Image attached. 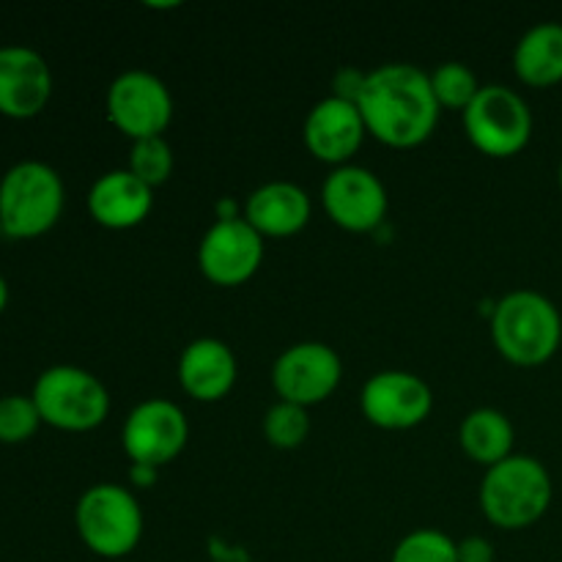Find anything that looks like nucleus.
Segmentation results:
<instances>
[{
	"instance_id": "cd10ccee",
	"label": "nucleus",
	"mask_w": 562,
	"mask_h": 562,
	"mask_svg": "<svg viewBox=\"0 0 562 562\" xmlns=\"http://www.w3.org/2000/svg\"><path fill=\"white\" fill-rule=\"evenodd\" d=\"M5 305H9V283H5V278L0 274V313L5 311Z\"/></svg>"
},
{
	"instance_id": "4be33fe9",
	"label": "nucleus",
	"mask_w": 562,
	"mask_h": 562,
	"mask_svg": "<svg viewBox=\"0 0 562 562\" xmlns=\"http://www.w3.org/2000/svg\"><path fill=\"white\" fill-rule=\"evenodd\" d=\"M311 434V417H307L305 406L289 404V401H278L263 415V437L272 448L278 450H294Z\"/></svg>"
},
{
	"instance_id": "1a4fd4ad",
	"label": "nucleus",
	"mask_w": 562,
	"mask_h": 562,
	"mask_svg": "<svg viewBox=\"0 0 562 562\" xmlns=\"http://www.w3.org/2000/svg\"><path fill=\"white\" fill-rule=\"evenodd\" d=\"M187 437L190 423L184 409L168 398L140 401L121 428V445L132 464H146L154 470L170 464L184 450Z\"/></svg>"
},
{
	"instance_id": "c756f323",
	"label": "nucleus",
	"mask_w": 562,
	"mask_h": 562,
	"mask_svg": "<svg viewBox=\"0 0 562 562\" xmlns=\"http://www.w3.org/2000/svg\"><path fill=\"white\" fill-rule=\"evenodd\" d=\"M3 236H5V234H3V223H0V239H3Z\"/></svg>"
},
{
	"instance_id": "f03ea898",
	"label": "nucleus",
	"mask_w": 562,
	"mask_h": 562,
	"mask_svg": "<svg viewBox=\"0 0 562 562\" xmlns=\"http://www.w3.org/2000/svg\"><path fill=\"white\" fill-rule=\"evenodd\" d=\"M492 340L499 355L521 368L552 360L562 340V316L549 296L538 291H510L492 311Z\"/></svg>"
},
{
	"instance_id": "f3484780",
	"label": "nucleus",
	"mask_w": 562,
	"mask_h": 562,
	"mask_svg": "<svg viewBox=\"0 0 562 562\" xmlns=\"http://www.w3.org/2000/svg\"><path fill=\"white\" fill-rule=\"evenodd\" d=\"M154 206V190L130 168L108 170L88 190V212L102 228L126 231L140 225Z\"/></svg>"
},
{
	"instance_id": "c85d7f7f",
	"label": "nucleus",
	"mask_w": 562,
	"mask_h": 562,
	"mask_svg": "<svg viewBox=\"0 0 562 562\" xmlns=\"http://www.w3.org/2000/svg\"><path fill=\"white\" fill-rule=\"evenodd\" d=\"M558 181H560V190H562V162H560V170H558Z\"/></svg>"
},
{
	"instance_id": "bb28decb",
	"label": "nucleus",
	"mask_w": 562,
	"mask_h": 562,
	"mask_svg": "<svg viewBox=\"0 0 562 562\" xmlns=\"http://www.w3.org/2000/svg\"><path fill=\"white\" fill-rule=\"evenodd\" d=\"M157 472L154 467H146V464H132L130 467V481L135 483V486H154V481H157Z\"/></svg>"
},
{
	"instance_id": "393cba45",
	"label": "nucleus",
	"mask_w": 562,
	"mask_h": 562,
	"mask_svg": "<svg viewBox=\"0 0 562 562\" xmlns=\"http://www.w3.org/2000/svg\"><path fill=\"white\" fill-rule=\"evenodd\" d=\"M42 426L31 395L11 393L0 398V445H22Z\"/></svg>"
},
{
	"instance_id": "6ab92c4d",
	"label": "nucleus",
	"mask_w": 562,
	"mask_h": 562,
	"mask_svg": "<svg viewBox=\"0 0 562 562\" xmlns=\"http://www.w3.org/2000/svg\"><path fill=\"white\" fill-rule=\"evenodd\" d=\"M514 71L532 88H549L562 82V25L538 22L514 49Z\"/></svg>"
},
{
	"instance_id": "f8f14e48",
	"label": "nucleus",
	"mask_w": 562,
	"mask_h": 562,
	"mask_svg": "<svg viewBox=\"0 0 562 562\" xmlns=\"http://www.w3.org/2000/svg\"><path fill=\"white\" fill-rule=\"evenodd\" d=\"M322 203L335 225L351 234H368L384 223L390 198L373 170L349 162L324 179Z\"/></svg>"
},
{
	"instance_id": "423d86ee",
	"label": "nucleus",
	"mask_w": 562,
	"mask_h": 562,
	"mask_svg": "<svg viewBox=\"0 0 562 562\" xmlns=\"http://www.w3.org/2000/svg\"><path fill=\"white\" fill-rule=\"evenodd\" d=\"M31 398L42 423L58 431H93L110 415V393L102 379L77 366H53L38 373Z\"/></svg>"
},
{
	"instance_id": "ddd939ff",
	"label": "nucleus",
	"mask_w": 562,
	"mask_h": 562,
	"mask_svg": "<svg viewBox=\"0 0 562 562\" xmlns=\"http://www.w3.org/2000/svg\"><path fill=\"white\" fill-rule=\"evenodd\" d=\"M360 409L371 426L406 431L431 415V387L409 371H379L362 384Z\"/></svg>"
},
{
	"instance_id": "2eb2a0df",
	"label": "nucleus",
	"mask_w": 562,
	"mask_h": 562,
	"mask_svg": "<svg viewBox=\"0 0 562 562\" xmlns=\"http://www.w3.org/2000/svg\"><path fill=\"white\" fill-rule=\"evenodd\" d=\"M366 132V119H362L357 102L340 99L335 93L313 104L305 126H302L307 151L322 162L335 165V168L349 165V159L360 151Z\"/></svg>"
},
{
	"instance_id": "aec40b11",
	"label": "nucleus",
	"mask_w": 562,
	"mask_h": 562,
	"mask_svg": "<svg viewBox=\"0 0 562 562\" xmlns=\"http://www.w3.org/2000/svg\"><path fill=\"white\" fill-rule=\"evenodd\" d=\"M514 426L508 415L492 406L472 409L459 426V445L475 464L488 467L499 464L508 456H514Z\"/></svg>"
},
{
	"instance_id": "0eeeda50",
	"label": "nucleus",
	"mask_w": 562,
	"mask_h": 562,
	"mask_svg": "<svg viewBox=\"0 0 562 562\" xmlns=\"http://www.w3.org/2000/svg\"><path fill=\"white\" fill-rule=\"evenodd\" d=\"M464 130L481 154L497 159L514 157L532 137L530 104L508 86H483L464 110Z\"/></svg>"
},
{
	"instance_id": "20e7f679",
	"label": "nucleus",
	"mask_w": 562,
	"mask_h": 562,
	"mask_svg": "<svg viewBox=\"0 0 562 562\" xmlns=\"http://www.w3.org/2000/svg\"><path fill=\"white\" fill-rule=\"evenodd\" d=\"M552 505V475L532 456H508L488 467L481 483V510L503 530L536 525Z\"/></svg>"
},
{
	"instance_id": "f257e3e1",
	"label": "nucleus",
	"mask_w": 562,
	"mask_h": 562,
	"mask_svg": "<svg viewBox=\"0 0 562 562\" xmlns=\"http://www.w3.org/2000/svg\"><path fill=\"white\" fill-rule=\"evenodd\" d=\"M368 132L384 146L412 148L426 143L439 124V102L428 71L415 64H384L368 71L357 97Z\"/></svg>"
},
{
	"instance_id": "a878e982",
	"label": "nucleus",
	"mask_w": 562,
	"mask_h": 562,
	"mask_svg": "<svg viewBox=\"0 0 562 562\" xmlns=\"http://www.w3.org/2000/svg\"><path fill=\"white\" fill-rule=\"evenodd\" d=\"M459 562H494V543L483 536H467L456 543Z\"/></svg>"
},
{
	"instance_id": "a211bd4d",
	"label": "nucleus",
	"mask_w": 562,
	"mask_h": 562,
	"mask_svg": "<svg viewBox=\"0 0 562 562\" xmlns=\"http://www.w3.org/2000/svg\"><path fill=\"white\" fill-rule=\"evenodd\" d=\"M245 220L261 236H294L311 220V195L294 181H267L247 195Z\"/></svg>"
},
{
	"instance_id": "6e6552de",
	"label": "nucleus",
	"mask_w": 562,
	"mask_h": 562,
	"mask_svg": "<svg viewBox=\"0 0 562 562\" xmlns=\"http://www.w3.org/2000/svg\"><path fill=\"white\" fill-rule=\"evenodd\" d=\"M108 119L132 140L162 137L173 119V97L157 75L146 69L121 71L108 88Z\"/></svg>"
},
{
	"instance_id": "412c9836",
	"label": "nucleus",
	"mask_w": 562,
	"mask_h": 562,
	"mask_svg": "<svg viewBox=\"0 0 562 562\" xmlns=\"http://www.w3.org/2000/svg\"><path fill=\"white\" fill-rule=\"evenodd\" d=\"M428 80H431V91L437 97L439 108L448 110H461L464 113L472 104V99L481 91V82H477L475 71L470 69L461 60H445L437 69L428 71Z\"/></svg>"
},
{
	"instance_id": "dca6fc26",
	"label": "nucleus",
	"mask_w": 562,
	"mask_h": 562,
	"mask_svg": "<svg viewBox=\"0 0 562 562\" xmlns=\"http://www.w3.org/2000/svg\"><path fill=\"white\" fill-rule=\"evenodd\" d=\"M239 366L225 340L195 338L179 357V384L190 398L214 404L234 390Z\"/></svg>"
},
{
	"instance_id": "9d476101",
	"label": "nucleus",
	"mask_w": 562,
	"mask_h": 562,
	"mask_svg": "<svg viewBox=\"0 0 562 562\" xmlns=\"http://www.w3.org/2000/svg\"><path fill=\"white\" fill-rule=\"evenodd\" d=\"M344 376V362L333 346L322 340H302L289 346L272 366V387L280 401L313 406L327 401Z\"/></svg>"
},
{
	"instance_id": "b1692460",
	"label": "nucleus",
	"mask_w": 562,
	"mask_h": 562,
	"mask_svg": "<svg viewBox=\"0 0 562 562\" xmlns=\"http://www.w3.org/2000/svg\"><path fill=\"white\" fill-rule=\"evenodd\" d=\"M390 562H459V552L453 538L434 527H423L401 538Z\"/></svg>"
},
{
	"instance_id": "39448f33",
	"label": "nucleus",
	"mask_w": 562,
	"mask_h": 562,
	"mask_svg": "<svg viewBox=\"0 0 562 562\" xmlns=\"http://www.w3.org/2000/svg\"><path fill=\"white\" fill-rule=\"evenodd\" d=\"M75 527L97 558L121 560L143 538V510L135 494L121 483H93L75 505Z\"/></svg>"
},
{
	"instance_id": "5701e85b",
	"label": "nucleus",
	"mask_w": 562,
	"mask_h": 562,
	"mask_svg": "<svg viewBox=\"0 0 562 562\" xmlns=\"http://www.w3.org/2000/svg\"><path fill=\"white\" fill-rule=\"evenodd\" d=\"M130 170L146 187H159L173 173V148L165 137H143L132 140L130 151Z\"/></svg>"
},
{
	"instance_id": "9b49d317",
	"label": "nucleus",
	"mask_w": 562,
	"mask_h": 562,
	"mask_svg": "<svg viewBox=\"0 0 562 562\" xmlns=\"http://www.w3.org/2000/svg\"><path fill=\"white\" fill-rule=\"evenodd\" d=\"M263 261V236L245 217H220L198 245V267L214 285H241Z\"/></svg>"
},
{
	"instance_id": "4468645a",
	"label": "nucleus",
	"mask_w": 562,
	"mask_h": 562,
	"mask_svg": "<svg viewBox=\"0 0 562 562\" xmlns=\"http://www.w3.org/2000/svg\"><path fill=\"white\" fill-rule=\"evenodd\" d=\"M53 97V71L42 53L25 44L0 47V115L25 121L42 113Z\"/></svg>"
},
{
	"instance_id": "7ed1b4c3",
	"label": "nucleus",
	"mask_w": 562,
	"mask_h": 562,
	"mask_svg": "<svg viewBox=\"0 0 562 562\" xmlns=\"http://www.w3.org/2000/svg\"><path fill=\"white\" fill-rule=\"evenodd\" d=\"M66 206V187L58 170L25 159L0 179V223L9 239H36L55 228Z\"/></svg>"
}]
</instances>
